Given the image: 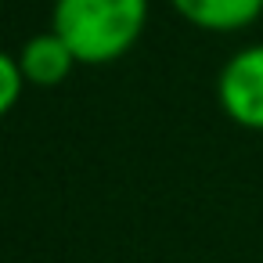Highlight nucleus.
<instances>
[{
    "mask_svg": "<svg viewBox=\"0 0 263 263\" xmlns=\"http://www.w3.org/2000/svg\"><path fill=\"white\" fill-rule=\"evenodd\" d=\"M144 22L148 0H54L51 29L80 65H108L141 40Z\"/></svg>",
    "mask_w": 263,
    "mask_h": 263,
    "instance_id": "obj_1",
    "label": "nucleus"
},
{
    "mask_svg": "<svg viewBox=\"0 0 263 263\" xmlns=\"http://www.w3.org/2000/svg\"><path fill=\"white\" fill-rule=\"evenodd\" d=\"M216 98L231 123L263 134V44L241 47L227 58L216 80Z\"/></svg>",
    "mask_w": 263,
    "mask_h": 263,
    "instance_id": "obj_2",
    "label": "nucleus"
},
{
    "mask_svg": "<svg viewBox=\"0 0 263 263\" xmlns=\"http://www.w3.org/2000/svg\"><path fill=\"white\" fill-rule=\"evenodd\" d=\"M76 65H80V62H76L72 47H69L54 29L33 36V40L22 47V54H18V69H22L26 83H33V87H58L62 80H69V72H72Z\"/></svg>",
    "mask_w": 263,
    "mask_h": 263,
    "instance_id": "obj_3",
    "label": "nucleus"
},
{
    "mask_svg": "<svg viewBox=\"0 0 263 263\" xmlns=\"http://www.w3.org/2000/svg\"><path fill=\"white\" fill-rule=\"evenodd\" d=\"M173 11L205 33H234L263 15V0H170Z\"/></svg>",
    "mask_w": 263,
    "mask_h": 263,
    "instance_id": "obj_4",
    "label": "nucleus"
},
{
    "mask_svg": "<svg viewBox=\"0 0 263 263\" xmlns=\"http://www.w3.org/2000/svg\"><path fill=\"white\" fill-rule=\"evenodd\" d=\"M22 87H26V76L18 69V58H11V54L0 51V119L18 105Z\"/></svg>",
    "mask_w": 263,
    "mask_h": 263,
    "instance_id": "obj_5",
    "label": "nucleus"
}]
</instances>
